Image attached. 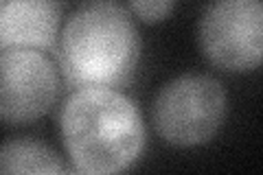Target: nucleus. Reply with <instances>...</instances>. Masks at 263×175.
Here are the masks:
<instances>
[{"mask_svg":"<svg viewBox=\"0 0 263 175\" xmlns=\"http://www.w3.org/2000/svg\"><path fill=\"white\" fill-rule=\"evenodd\" d=\"M226 116L224 86L209 74H180L158 90L152 119L162 140L174 147H197L217 134Z\"/></svg>","mask_w":263,"mask_h":175,"instance_id":"nucleus-3","label":"nucleus"},{"mask_svg":"<svg viewBox=\"0 0 263 175\" xmlns=\"http://www.w3.org/2000/svg\"><path fill=\"white\" fill-rule=\"evenodd\" d=\"M200 46L224 70H252L263 57V5L259 0H219L200 18Z\"/></svg>","mask_w":263,"mask_h":175,"instance_id":"nucleus-4","label":"nucleus"},{"mask_svg":"<svg viewBox=\"0 0 263 175\" xmlns=\"http://www.w3.org/2000/svg\"><path fill=\"white\" fill-rule=\"evenodd\" d=\"M129 11H134L138 18L145 22H158L162 18H167V13L174 9V3L169 0H141V3H129L127 5Z\"/></svg>","mask_w":263,"mask_h":175,"instance_id":"nucleus-8","label":"nucleus"},{"mask_svg":"<svg viewBox=\"0 0 263 175\" xmlns=\"http://www.w3.org/2000/svg\"><path fill=\"white\" fill-rule=\"evenodd\" d=\"M0 175H66L53 147L35 138H9L0 145Z\"/></svg>","mask_w":263,"mask_h":175,"instance_id":"nucleus-7","label":"nucleus"},{"mask_svg":"<svg viewBox=\"0 0 263 175\" xmlns=\"http://www.w3.org/2000/svg\"><path fill=\"white\" fill-rule=\"evenodd\" d=\"M60 66L77 88L125 83L141 57V37L125 7L97 0L77 7L60 33Z\"/></svg>","mask_w":263,"mask_h":175,"instance_id":"nucleus-2","label":"nucleus"},{"mask_svg":"<svg viewBox=\"0 0 263 175\" xmlns=\"http://www.w3.org/2000/svg\"><path fill=\"white\" fill-rule=\"evenodd\" d=\"M57 90V68L44 53H0V121L27 125L42 119L53 107Z\"/></svg>","mask_w":263,"mask_h":175,"instance_id":"nucleus-5","label":"nucleus"},{"mask_svg":"<svg viewBox=\"0 0 263 175\" xmlns=\"http://www.w3.org/2000/svg\"><path fill=\"white\" fill-rule=\"evenodd\" d=\"M60 134L81 175L127 171L147 140L138 107L114 88H77L62 105Z\"/></svg>","mask_w":263,"mask_h":175,"instance_id":"nucleus-1","label":"nucleus"},{"mask_svg":"<svg viewBox=\"0 0 263 175\" xmlns=\"http://www.w3.org/2000/svg\"><path fill=\"white\" fill-rule=\"evenodd\" d=\"M62 5L51 0H0V53L46 51L57 40Z\"/></svg>","mask_w":263,"mask_h":175,"instance_id":"nucleus-6","label":"nucleus"}]
</instances>
